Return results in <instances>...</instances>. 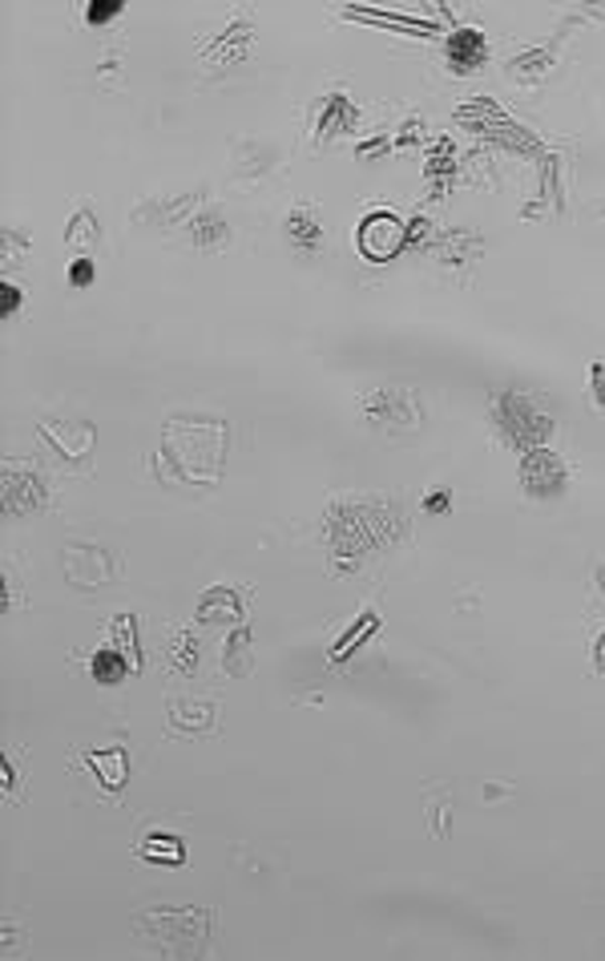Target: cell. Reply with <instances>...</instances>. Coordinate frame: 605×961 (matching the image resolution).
Listing matches in <instances>:
<instances>
[{"label":"cell","instance_id":"1","mask_svg":"<svg viewBox=\"0 0 605 961\" xmlns=\"http://www.w3.org/2000/svg\"><path fill=\"white\" fill-rule=\"evenodd\" d=\"M226 465V421L206 416H173L161 433L158 473L166 481L214 485Z\"/></svg>","mask_w":605,"mask_h":961},{"label":"cell","instance_id":"2","mask_svg":"<svg viewBox=\"0 0 605 961\" xmlns=\"http://www.w3.org/2000/svg\"><path fill=\"white\" fill-rule=\"evenodd\" d=\"M493 416L496 433L513 445V449H545L557 433V421L553 412L545 409L541 400L529 396V392H517V388H508V392H493Z\"/></svg>","mask_w":605,"mask_h":961},{"label":"cell","instance_id":"3","mask_svg":"<svg viewBox=\"0 0 605 961\" xmlns=\"http://www.w3.org/2000/svg\"><path fill=\"white\" fill-rule=\"evenodd\" d=\"M457 122L464 125V130H472L477 137H489V142L508 146V150H525V154L537 150V137L525 134L513 118H505L496 101H469V105H460Z\"/></svg>","mask_w":605,"mask_h":961},{"label":"cell","instance_id":"4","mask_svg":"<svg viewBox=\"0 0 605 961\" xmlns=\"http://www.w3.org/2000/svg\"><path fill=\"white\" fill-rule=\"evenodd\" d=\"M363 416L371 428L383 433H408L421 425V396L408 384H383L363 400Z\"/></svg>","mask_w":605,"mask_h":961},{"label":"cell","instance_id":"5","mask_svg":"<svg viewBox=\"0 0 605 961\" xmlns=\"http://www.w3.org/2000/svg\"><path fill=\"white\" fill-rule=\"evenodd\" d=\"M37 433L65 469L86 473L89 465H93V440H98V428L89 425V421H41Z\"/></svg>","mask_w":605,"mask_h":961},{"label":"cell","instance_id":"6","mask_svg":"<svg viewBox=\"0 0 605 961\" xmlns=\"http://www.w3.org/2000/svg\"><path fill=\"white\" fill-rule=\"evenodd\" d=\"M4 510L13 517H33L49 505V481L33 461H4Z\"/></svg>","mask_w":605,"mask_h":961},{"label":"cell","instance_id":"7","mask_svg":"<svg viewBox=\"0 0 605 961\" xmlns=\"http://www.w3.org/2000/svg\"><path fill=\"white\" fill-rule=\"evenodd\" d=\"M520 489L537 501L561 498V493L569 489L565 461H561L549 445H545V449H529L525 452V461H520Z\"/></svg>","mask_w":605,"mask_h":961},{"label":"cell","instance_id":"8","mask_svg":"<svg viewBox=\"0 0 605 961\" xmlns=\"http://www.w3.org/2000/svg\"><path fill=\"white\" fill-rule=\"evenodd\" d=\"M408 247V223H400L392 211H371L359 223V250L368 262H388Z\"/></svg>","mask_w":605,"mask_h":961},{"label":"cell","instance_id":"9","mask_svg":"<svg viewBox=\"0 0 605 961\" xmlns=\"http://www.w3.org/2000/svg\"><path fill=\"white\" fill-rule=\"evenodd\" d=\"M117 570V562L110 558V549L98 546V541H74L65 549V574L74 586H105Z\"/></svg>","mask_w":605,"mask_h":961},{"label":"cell","instance_id":"10","mask_svg":"<svg viewBox=\"0 0 605 961\" xmlns=\"http://www.w3.org/2000/svg\"><path fill=\"white\" fill-rule=\"evenodd\" d=\"M489 62V41H484V33L477 25H460L448 33L445 41V65L452 69V74H477L481 65Z\"/></svg>","mask_w":605,"mask_h":961},{"label":"cell","instance_id":"11","mask_svg":"<svg viewBox=\"0 0 605 961\" xmlns=\"http://www.w3.org/2000/svg\"><path fill=\"white\" fill-rule=\"evenodd\" d=\"M356 122H359L356 105L344 93H327L320 101V110H315V142H332V137L347 134Z\"/></svg>","mask_w":605,"mask_h":961},{"label":"cell","instance_id":"12","mask_svg":"<svg viewBox=\"0 0 605 961\" xmlns=\"http://www.w3.org/2000/svg\"><path fill=\"white\" fill-rule=\"evenodd\" d=\"M481 238L469 235V231H445V235L436 238V243H428V255H433L436 262H445V267H472V262L481 259Z\"/></svg>","mask_w":605,"mask_h":961},{"label":"cell","instance_id":"13","mask_svg":"<svg viewBox=\"0 0 605 961\" xmlns=\"http://www.w3.org/2000/svg\"><path fill=\"white\" fill-rule=\"evenodd\" d=\"M81 760H86V768H93V775H98V784L105 796H117V792L125 787V775H130V756H125V748L86 751Z\"/></svg>","mask_w":605,"mask_h":961},{"label":"cell","instance_id":"14","mask_svg":"<svg viewBox=\"0 0 605 961\" xmlns=\"http://www.w3.org/2000/svg\"><path fill=\"white\" fill-rule=\"evenodd\" d=\"M214 700H173L170 703V727L173 731H211L214 727Z\"/></svg>","mask_w":605,"mask_h":961},{"label":"cell","instance_id":"15","mask_svg":"<svg viewBox=\"0 0 605 961\" xmlns=\"http://www.w3.org/2000/svg\"><path fill=\"white\" fill-rule=\"evenodd\" d=\"M198 618L202 623H238L243 618V599L231 586H214L198 602Z\"/></svg>","mask_w":605,"mask_h":961},{"label":"cell","instance_id":"16","mask_svg":"<svg viewBox=\"0 0 605 961\" xmlns=\"http://www.w3.org/2000/svg\"><path fill=\"white\" fill-rule=\"evenodd\" d=\"M287 235L295 243L303 255H315L323 247V226H320V214L311 211V206H295L291 219H287Z\"/></svg>","mask_w":605,"mask_h":961},{"label":"cell","instance_id":"17","mask_svg":"<svg viewBox=\"0 0 605 961\" xmlns=\"http://www.w3.org/2000/svg\"><path fill=\"white\" fill-rule=\"evenodd\" d=\"M190 243L202 250L226 247L231 243V226H226L223 211H202L190 219Z\"/></svg>","mask_w":605,"mask_h":961},{"label":"cell","instance_id":"18","mask_svg":"<svg viewBox=\"0 0 605 961\" xmlns=\"http://www.w3.org/2000/svg\"><path fill=\"white\" fill-rule=\"evenodd\" d=\"M428 187L436 190V194H445L448 187H452V178H457V150H452V142L448 137H440L433 146V154H428Z\"/></svg>","mask_w":605,"mask_h":961},{"label":"cell","instance_id":"19","mask_svg":"<svg viewBox=\"0 0 605 961\" xmlns=\"http://www.w3.org/2000/svg\"><path fill=\"white\" fill-rule=\"evenodd\" d=\"M553 57H557V45H545V49H529V53H520V57H513L508 62V77H517V81H541L549 69H553Z\"/></svg>","mask_w":605,"mask_h":961},{"label":"cell","instance_id":"20","mask_svg":"<svg viewBox=\"0 0 605 961\" xmlns=\"http://www.w3.org/2000/svg\"><path fill=\"white\" fill-rule=\"evenodd\" d=\"M130 671H134V667H130V659H125L117 647H105L89 659V674H93L101 686H117Z\"/></svg>","mask_w":605,"mask_h":961},{"label":"cell","instance_id":"21","mask_svg":"<svg viewBox=\"0 0 605 961\" xmlns=\"http://www.w3.org/2000/svg\"><path fill=\"white\" fill-rule=\"evenodd\" d=\"M223 667H226V674H235V679L250 674V667H255V659H250V626H238L235 635L226 638Z\"/></svg>","mask_w":605,"mask_h":961},{"label":"cell","instance_id":"22","mask_svg":"<svg viewBox=\"0 0 605 961\" xmlns=\"http://www.w3.org/2000/svg\"><path fill=\"white\" fill-rule=\"evenodd\" d=\"M137 852H142L146 861H154V864H182L186 861L182 840L170 837V833H149V837L137 845Z\"/></svg>","mask_w":605,"mask_h":961},{"label":"cell","instance_id":"23","mask_svg":"<svg viewBox=\"0 0 605 961\" xmlns=\"http://www.w3.org/2000/svg\"><path fill=\"white\" fill-rule=\"evenodd\" d=\"M250 41H255V33H250L247 21H235V25H231V33H226V37H219L214 53H206V57H223V69H226V65H235V62H243V57H247Z\"/></svg>","mask_w":605,"mask_h":961},{"label":"cell","instance_id":"24","mask_svg":"<svg viewBox=\"0 0 605 961\" xmlns=\"http://www.w3.org/2000/svg\"><path fill=\"white\" fill-rule=\"evenodd\" d=\"M110 638H113V647L122 650L125 659H130V667L134 671H142V650H137V618L134 614H117L110 626Z\"/></svg>","mask_w":605,"mask_h":961},{"label":"cell","instance_id":"25","mask_svg":"<svg viewBox=\"0 0 605 961\" xmlns=\"http://www.w3.org/2000/svg\"><path fill=\"white\" fill-rule=\"evenodd\" d=\"M65 238H69L74 247H86V255H89V247H93V243L101 238V226H98V214H93V206H81V211L74 214V223H69Z\"/></svg>","mask_w":605,"mask_h":961},{"label":"cell","instance_id":"26","mask_svg":"<svg viewBox=\"0 0 605 961\" xmlns=\"http://www.w3.org/2000/svg\"><path fill=\"white\" fill-rule=\"evenodd\" d=\"M170 662H173V671H194V662H198V642L194 635H173V647H170Z\"/></svg>","mask_w":605,"mask_h":961},{"label":"cell","instance_id":"27","mask_svg":"<svg viewBox=\"0 0 605 961\" xmlns=\"http://www.w3.org/2000/svg\"><path fill=\"white\" fill-rule=\"evenodd\" d=\"M368 630H376V614H363V618H359L351 630H344V638H339V642H335V650H332V659L339 662L344 655H351V650L359 647V638L368 635Z\"/></svg>","mask_w":605,"mask_h":961},{"label":"cell","instance_id":"28","mask_svg":"<svg viewBox=\"0 0 605 961\" xmlns=\"http://www.w3.org/2000/svg\"><path fill=\"white\" fill-rule=\"evenodd\" d=\"M122 13H125L122 0H93V4L86 9V21H89V29H101V25H110L113 16H122Z\"/></svg>","mask_w":605,"mask_h":961},{"label":"cell","instance_id":"29","mask_svg":"<svg viewBox=\"0 0 605 961\" xmlns=\"http://www.w3.org/2000/svg\"><path fill=\"white\" fill-rule=\"evenodd\" d=\"M93 275H98L93 259H89V255H77L74 267H69V283H74V288H89V283H93Z\"/></svg>","mask_w":605,"mask_h":961},{"label":"cell","instance_id":"30","mask_svg":"<svg viewBox=\"0 0 605 961\" xmlns=\"http://www.w3.org/2000/svg\"><path fill=\"white\" fill-rule=\"evenodd\" d=\"M590 400H593V409L605 412V360H597L590 368Z\"/></svg>","mask_w":605,"mask_h":961},{"label":"cell","instance_id":"31","mask_svg":"<svg viewBox=\"0 0 605 961\" xmlns=\"http://www.w3.org/2000/svg\"><path fill=\"white\" fill-rule=\"evenodd\" d=\"M21 300H25V291L16 288V283H4V288H0V315H4V320H13L16 308H21Z\"/></svg>","mask_w":605,"mask_h":961},{"label":"cell","instance_id":"32","mask_svg":"<svg viewBox=\"0 0 605 961\" xmlns=\"http://www.w3.org/2000/svg\"><path fill=\"white\" fill-rule=\"evenodd\" d=\"M424 510H428V513H448V510H452V493H448V489H436V493H428Z\"/></svg>","mask_w":605,"mask_h":961},{"label":"cell","instance_id":"33","mask_svg":"<svg viewBox=\"0 0 605 961\" xmlns=\"http://www.w3.org/2000/svg\"><path fill=\"white\" fill-rule=\"evenodd\" d=\"M428 238V219H412L408 223V247L412 243H424Z\"/></svg>","mask_w":605,"mask_h":961},{"label":"cell","instance_id":"34","mask_svg":"<svg viewBox=\"0 0 605 961\" xmlns=\"http://www.w3.org/2000/svg\"><path fill=\"white\" fill-rule=\"evenodd\" d=\"M0 768H4V796H13V784H16V768H13V760L4 756V763H0Z\"/></svg>","mask_w":605,"mask_h":961},{"label":"cell","instance_id":"35","mask_svg":"<svg viewBox=\"0 0 605 961\" xmlns=\"http://www.w3.org/2000/svg\"><path fill=\"white\" fill-rule=\"evenodd\" d=\"M593 667L605 674V630L597 635V642H593Z\"/></svg>","mask_w":605,"mask_h":961},{"label":"cell","instance_id":"36","mask_svg":"<svg viewBox=\"0 0 605 961\" xmlns=\"http://www.w3.org/2000/svg\"><path fill=\"white\" fill-rule=\"evenodd\" d=\"M388 150V142H383V137H376V142H368V146H359V158H371V154H383Z\"/></svg>","mask_w":605,"mask_h":961},{"label":"cell","instance_id":"37","mask_svg":"<svg viewBox=\"0 0 605 961\" xmlns=\"http://www.w3.org/2000/svg\"><path fill=\"white\" fill-rule=\"evenodd\" d=\"M597 586H602V594H605V566H597Z\"/></svg>","mask_w":605,"mask_h":961}]
</instances>
